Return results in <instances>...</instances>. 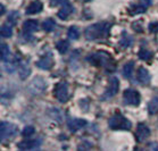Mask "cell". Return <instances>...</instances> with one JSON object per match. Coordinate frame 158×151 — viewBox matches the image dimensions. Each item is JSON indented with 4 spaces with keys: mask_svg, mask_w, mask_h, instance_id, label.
I'll list each match as a JSON object with an SVG mask.
<instances>
[{
    "mask_svg": "<svg viewBox=\"0 0 158 151\" xmlns=\"http://www.w3.org/2000/svg\"><path fill=\"white\" fill-rule=\"evenodd\" d=\"M111 27V23L109 22H99L96 24L88 26L84 31L85 38L88 40H97L101 38H108L109 31Z\"/></svg>",
    "mask_w": 158,
    "mask_h": 151,
    "instance_id": "cell-1",
    "label": "cell"
},
{
    "mask_svg": "<svg viewBox=\"0 0 158 151\" xmlns=\"http://www.w3.org/2000/svg\"><path fill=\"white\" fill-rule=\"evenodd\" d=\"M86 60L90 61L94 66H99V67L104 66L108 71H114L116 68V64L114 59L110 57V55L108 52H104V51H99L97 54H91L86 58Z\"/></svg>",
    "mask_w": 158,
    "mask_h": 151,
    "instance_id": "cell-2",
    "label": "cell"
},
{
    "mask_svg": "<svg viewBox=\"0 0 158 151\" xmlns=\"http://www.w3.org/2000/svg\"><path fill=\"white\" fill-rule=\"evenodd\" d=\"M108 125L111 129H126L129 131L132 127V124L129 119L125 118L121 112H116L108 120Z\"/></svg>",
    "mask_w": 158,
    "mask_h": 151,
    "instance_id": "cell-3",
    "label": "cell"
},
{
    "mask_svg": "<svg viewBox=\"0 0 158 151\" xmlns=\"http://www.w3.org/2000/svg\"><path fill=\"white\" fill-rule=\"evenodd\" d=\"M17 126L9 122H2L0 125V133H1V141L9 140L17 134Z\"/></svg>",
    "mask_w": 158,
    "mask_h": 151,
    "instance_id": "cell-4",
    "label": "cell"
},
{
    "mask_svg": "<svg viewBox=\"0 0 158 151\" xmlns=\"http://www.w3.org/2000/svg\"><path fill=\"white\" fill-rule=\"evenodd\" d=\"M55 97L59 102L65 104L69 101V85L66 82H59L55 86Z\"/></svg>",
    "mask_w": 158,
    "mask_h": 151,
    "instance_id": "cell-5",
    "label": "cell"
},
{
    "mask_svg": "<svg viewBox=\"0 0 158 151\" xmlns=\"http://www.w3.org/2000/svg\"><path fill=\"white\" fill-rule=\"evenodd\" d=\"M46 88H47L46 81H44L42 77L38 76V77H34V80L30 83L27 89H29L30 93L35 94L36 96V94H40V93H42V92H44Z\"/></svg>",
    "mask_w": 158,
    "mask_h": 151,
    "instance_id": "cell-6",
    "label": "cell"
},
{
    "mask_svg": "<svg viewBox=\"0 0 158 151\" xmlns=\"http://www.w3.org/2000/svg\"><path fill=\"white\" fill-rule=\"evenodd\" d=\"M123 98H124V102L131 106H139L141 101L140 93L137 90H133V89H127L124 91L123 93Z\"/></svg>",
    "mask_w": 158,
    "mask_h": 151,
    "instance_id": "cell-7",
    "label": "cell"
},
{
    "mask_svg": "<svg viewBox=\"0 0 158 151\" xmlns=\"http://www.w3.org/2000/svg\"><path fill=\"white\" fill-rule=\"evenodd\" d=\"M118 89H119L118 79H117L116 76H113V77L110 79V81H109V85H108V88L106 89L105 93L102 94L101 99H102V100H106V99L113 98L117 92H118Z\"/></svg>",
    "mask_w": 158,
    "mask_h": 151,
    "instance_id": "cell-8",
    "label": "cell"
},
{
    "mask_svg": "<svg viewBox=\"0 0 158 151\" xmlns=\"http://www.w3.org/2000/svg\"><path fill=\"white\" fill-rule=\"evenodd\" d=\"M149 137H150V129H148L147 125L140 123L137 127V131H135V139H137V141L138 142H143Z\"/></svg>",
    "mask_w": 158,
    "mask_h": 151,
    "instance_id": "cell-9",
    "label": "cell"
},
{
    "mask_svg": "<svg viewBox=\"0 0 158 151\" xmlns=\"http://www.w3.org/2000/svg\"><path fill=\"white\" fill-rule=\"evenodd\" d=\"M36 66L41 69L48 71L54 66V57L51 54H47L46 56H43L40 60L36 61Z\"/></svg>",
    "mask_w": 158,
    "mask_h": 151,
    "instance_id": "cell-10",
    "label": "cell"
},
{
    "mask_svg": "<svg viewBox=\"0 0 158 151\" xmlns=\"http://www.w3.org/2000/svg\"><path fill=\"white\" fill-rule=\"evenodd\" d=\"M86 124H88V122L82 118H71L67 122V126H69V129L71 132H76L79 129L85 127Z\"/></svg>",
    "mask_w": 158,
    "mask_h": 151,
    "instance_id": "cell-11",
    "label": "cell"
},
{
    "mask_svg": "<svg viewBox=\"0 0 158 151\" xmlns=\"http://www.w3.org/2000/svg\"><path fill=\"white\" fill-rule=\"evenodd\" d=\"M41 145V140L40 139H34V140H24L18 143V148L22 150H32V149H39Z\"/></svg>",
    "mask_w": 158,
    "mask_h": 151,
    "instance_id": "cell-12",
    "label": "cell"
},
{
    "mask_svg": "<svg viewBox=\"0 0 158 151\" xmlns=\"http://www.w3.org/2000/svg\"><path fill=\"white\" fill-rule=\"evenodd\" d=\"M73 11H74L73 6L69 4V2H67V4L63 5L61 9L57 13V16L60 18V19H63V21H66V19L73 14Z\"/></svg>",
    "mask_w": 158,
    "mask_h": 151,
    "instance_id": "cell-13",
    "label": "cell"
},
{
    "mask_svg": "<svg viewBox=\"0 0 158 151\" xmlns=\"http://www.w3.org/2000/svg\"><path fill=\"white\" fill-rule=\"evenodd\" d=\"M43 9V4L40 0H34L26 8V14L27 15H34L39 14L40 11Z\"/></svg>",
    "mask_w": 158,
    "mask_h": 151,
    "instance_id": "cell-14",
    "label": "cell"
},
{
    "mask_svg": "<svg viewBox=\"0 0 158 151\" xmlns=\"http://www.w3.org/2000/svg\"><path fill=\"white\" fill-rule=\"evenodd\" d=\"M138 81L142 84V85H148L150 83V74L144 67H140L138 69Z\"/></svg>",
    "mask_w": 158,
    "mask_h": 151,
    "instance_id": "cell-15",
    "label": "cell"
},
{
    "mask_svg": "<svg viewBox=\"0 0 158 151\" xmlns=\"http://www.w3.org/2000/svg\"><path fill=\"white\" fill-rule=\"evenodd\" d=\"M39 30V23L34 19H29L23 23V31L25 33H33Z\"/></svg>",
    "mask_w": 158,
    "mask_h": 151,
    "instance_id": "cell-16",
    "label": "cell"
},
{
    "mask_svg": "<svg viewBox=\"0 0 158 151\" xmlns=\"http://www.w3.org/2000/svg\"><path fill=\"white\" fill-rule=\"evenodd\" d=\"M30 73H31V69H30L29 65L26 63H19V67H18V74H19V77L21 80H26L29 77Z\"/></svg>",
    "mask_w": 158,
    "mask_h": 151,
    "instance_id": "cell-17",
    "label": "cell"
},
{
    "mask_svg": "<svg viewBox=\"0 0 158 151\" xmlns=\"http://www.w3.org/2000/svg\"><path fill=\"white\" fill-rule=\"evenodd\" d=\"M148 112L150 115H156L158 112V97H154L148 104Z\"/></svg>",
    "mask_w": 158,
    "mask_h": 151,
    "instance_id": "cell-18",
    "label": "cell"
},
{
    "mask_svg": "<svg viewBox=\"0 0 158 151\" xmlns=\"http://www.w3.org/2000/svg\"><path fill=\"white\" fill-rule=\"evenodd\" d=\"M133 69H134V61H129L127 64L124 65L123 67V75L125 79H130L133 74Z\"/></svg>",
    "mask_w": 158,
    "mask_h": 151,
    "instance_id": "cell-19",
    "label": "cell"
},
{
    "mask_svg": "<svg viewBox=\"0 0 158 151\" xmlns=\"http://www.w3.org/2000/svg\"><path fill=\"white\" fill-rule=\"evenodd\" d=\"M0 51H1V60L7 63L9 57H10V49L8 47V44L2 43L1 47H0Z\"/></svg>",
    "mask_w": 158,
    "mask_h": 151,
    "instance_id": "cell-20",
    "label": "cell"
},
{
    "mask_svg": "<svg viewBox=\"0 0 158 151\" xmlns=\"http://www.w3.org/2000/svg\"><path fill=\"white\" fill-rule=\"evenodd\" d=\"M42 27L46 32H52L55 30V27H56V22L52 18H47L42 23Z\"/></svg>",
    "mask_w": 158,
    "mask_h": 151,
    "instance_id": "cell-21",
    "label": "cell"
},
{
    "mask_svg": "<svg viewBox=\"0 0 158 151\" xmlns=\"http://www.w3.org/2000/svg\"><path fill=\"white\" fill-rule=\"evenodd\" d=\"M56 47H57V50L59 51L60 54H66V51L69 50V43L67 40H60V41L57 42Z\"/></svg>",
    "mask_w": 158,
    "mask_h": 151,
    "instance_id": "cell-22",
    "label": "cell"
},
{
    "mask_svg": "<svg viewBox=\"0 0 158 151\" xmlns=\"http://www.w3.org/2000/svg\"><path fill=\"white\" fill-rule=\"evenodd\" d=\"M147 10V8L143 7L142 5H133L132 7L129 8V11L131 15H137V14H141V13H144Z\"/></svg>",
    "mask_w": 158,
    "mask_h": 151,
    "instance_id": "cell-23",
    "label": "cell"
},
{
    "mask_svg": "<svg viewBox=\"0 0 158 151\" xmlns=\"http://www.w3.org/2000/svg\"><path fill=\"white\" fill-rule=\"evenodd\" d=\"M132 38L130 35H127V34H123L122 39L119 40V46L122 48H129L131 44H132Z\"/></svg>",
    "mask_w": 158,
    "mask_h": 151,
    "instance_id": "cell-24",
    "label": "cell"
},
{
    "mask_svg": "<svg viewBox=\"0 0 158 151\" xmlns=\"http://www.w3.org/2000/svg\"><path fill=\"white\" fill-rule=\"evenodd\" d=\"M67 35L71 40H77L80 38V31L76 26H71L67 31Z\"/></svg>",
    "mask_w": 158,
    "mask_h": 151,
    "instance_id": "cell-25",
    "label": "cell"
},
{
    "mask_svg": "<svg viewBox=\"0 0 158 151\" xmlns=\"http://www.w3.org/2000/svg\"><path fill=\"white\" fill-rule=\"evenodd\" d=\"M138 55H139V58H140V59L146 60V61H149L151 58H152V56H154V54H152L151 51L147 50V49H141Z\"/></svg>",
    "mask_w": 158,
    "mask_h": 151,
    "instance_id": "cell-26",
    "label": "cell"
},
{
    "mask_svg": "<svg viewBox=\"0 0 158 151\" xmlns=\"http://www.w3.org/2000/svg\"><path fill=\"white\" fill-rule=\"evenodd\" d=\"M13 35V29L9 25L1 26V36L2 38H10Z\"/></svg>",
    "mask_w": 158,
    "mask_h": 151,
    "instance_id": "cell-27",
    "label": "cell"
},
{
    "mask_svg": "<svg viewBox=\"0 0 158 151\" xmlns=\"http://www.w3.org/2000/svg\"><path fill=\"white\" fill-rule=\"evenodd\" d=\"M18 17H19V13L18 11H11L10 14L8 15V22L10 23L11 25H16Z\"/></svg>",
    "mask_w": 158,
    "mask_h": 151,
    "instance_id": "cell-28",
    "label": "cell"
},
{
    "mask_svg": "<svg viewBox=\"0 0 158 151\" xmlns=\"http://www.w3.org/2000/svg\"><path fill=\"white\" fill-rule=\"evenodd\" d=\"M34 133H35V129H34L33 126H26V127H24V129L22 131V135L25 137H32Z\"/></svg>",
    "mask_w": 158,
    "mask_h": 151,
    "instance_id": "cell-29",
    "label": "cell"
},
{
    "mask_svg": "<svg viewBox=\"0 0 158 151\" xmlns=\"http://www.w3.org/2000/svg\"><path fill=\"white\" fill-rule=\"evenodd\" d=\"M132 29L135 31V32L138 33H141L142 31H143V29H142V23H141L140 21L139 22H134L132 24Z\"/></svg>",
    "mask_w": 158,
    "mask_h": 151,
    "instance_id": "cell-30",
    "label": "cell"
},
{
    "mask_svg": "<svg viewBox=\"0 0 158 151\" xmlns=\"http://www.w3.org/2000/svg\"><path fill=\"white\" fill-rule=\"evenodd\" d=\"M149 32L150 33H158V22H154V23H150L149 24Z\"/></svg>",
    "mask_w": 158,
    "mask_h": 151,
    "instance_id": "cell-31",
    "label": "cell"
},
{
    "mask_svg": "<svg viewBox=\"0 0 158 151\" xmlns=\"http://www.w3.org/2000/svg\"><path fill=\"white\" fill-rule=\"evenodd\" d=\"M69 2V0H50V6L51 7H56L59 5H65Z\"/></svg>",
    "mask_w": 158,
    "mask_h": 151,
    "instance_id": "cell-32",
    "label": "cell"
},
{
    "mask_svg": "<svg viewBox=\"0 0 158 151\" xmlns=\"http://www.w3.org/2000/svg\"><path fill=\"white\" fill-rule=\"evenodd\" d=\"M139 4L142 5L143 7L148 8L149 6H151V0H139Z\"/></svg>",
    "mask_w": 158,
    "mask_h": 151,
    "instance_id": "cell-33",
    "label": "cell"
},
{
    "mask_svg": "<svg viewBox=\"0 0 158 151\" xmlns=\"http://www.w3.org/2000/svg\"><path fill=\"white\" fill-rule=\"evenodd\" d=\"M149 148H150L151 150H158V143H150L149 144Z\"/></svg>",
    "mask_w": 158,
    "mask_h": 151,
    "instance_id": "cell-34",
    "label": "cell"
},
{
    "mask_svg": "<svg viewBox=\"0 0 158 151\" xmlns=\"http://www.w3.org/2000/svg\"><path fill=\"white\" fill-rule=\"evenodd\" d=\"M4 9H5V7H4V6H1V14H4Z\"/></svg>",
    "mask_w": 158,
    "mask_h": 151,
    "instance_id": "cell-35",
    "label": "cell"
},
{
    "mask_svg": "<svg viewBox=\"0 0 158 151\" xmlns=\"http://www.w3.org/2000/svg\"><path fill=\"white\" fill-rule=\"evenodd\" d=\"M84 2H89V1H92V0H83Z\"/></svg>",
    "mask_w": 158,
    "mask_h": 151,
    "instance_id": "cell-36",
    "label": "cell"
}]
</instances>
